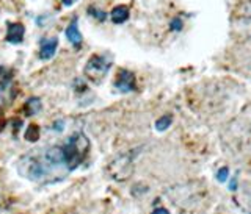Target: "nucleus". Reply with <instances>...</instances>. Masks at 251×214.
<instances>
[{"label": "nucleus", "instance_id": "nucleus-1", "mask_svg": "<svg viewBox=\"0 0 251 214\" xmlns=\"http://www.w3.org/2000/svg\"><path fill=\"white\" fill-rule=\"evenodd\" d=\"M88 150H90V141L83 133L77 131L73 136H69V139L65 142V146L61 147L65 168L68 171H74L75 168H78L86 158V155H88Z\"/></svg>", "mask_w": 251, "mask_h": 214}, {"label": "nucleus", "instance_id": "nucleus-2", "mask_svg": "<svg viewBox=\"0 0 251 214\" xmlns=\"http://www.w3.org/2000/svg\"><path fill=\"white\" fill-rule=\"evenodd\" d=\"M16 168H18L21 177L31 180V181H43L49 175V172L53 169L52 166L46 161L44 153L43 155H38V153L24 155L19 158Z\"/></svg>", "mask_w": 251, "mask_h": 214}, {"label": "nucleus", "instance_id": "nucleus-3", "mask_svg": "<svg viewBox=\"0 0 251 214\" xmlns=\"http://www.w3.org/2000/svg\"><path fill=\"white\" fill-rule=\"evenodd\" d=\"M110 66H112V61H110L104 55H93V57L88 60L85 66V75L88 80L99 83L102 78H104L108 72Z\"/></svg>", "mask_w": 251, "mask_h": 214}, {"label": "nucleus", "instance_id": "nucleus-4", "mask_svg": "<svg viewBox=\"0 0 251 214\" xmlns=\"http://www.w3.org/2000/svg\"><path fill=\"white\" fill-rule=\"evenodd\" d=\"M108 172H110V175H112V178H115L118 181L127 180L133 172L132 156L130 155L118 156L116 160L108 166Z\"/></svg>", "mask_w": 251, "mask_h": 214}, {"label": "nucleus", "instance_id": "nucleus-5", "mask_svg": "<svg viewBox=\"0 0 251 214\" xmlns=\"http://www.w3.org/2000/svg\"><path fill=\"white\" fill-rule=\"evenodd\" d=\"M200 194L196 189L188 188V185H179V189L175 188V202L182 208H187L190 203L200 202Z\"/></svg>", "mask_w": 251, "mask_h": 214}, {"label": "nucleus", "instance_id": "nucleus-6", "mask_svg": "<svg viewBox=\"0 0 251 214\" xmlns=\"http://www.w3.org/2000/svg\"><path fill=\"white\" fill-rule=\"evenodd\" d=\"M115 88L118 91H121V92L135 91V75H133L127 69H121L120 72H118V75H116Z\"/></svg>", "mask_w": 251, "mask_h": 214}, {"label": "nucleus", "instance_id": "nucleus-7", "mask_svg": "<svg viewBox=\"0 0 251 214\" xmlns=\"http://www.w3.org/2000/svg\"><path fill=\"white\" fill-rule=\"evenodd\" d=\"M58 47L57 38H44L39 44V58L41 60H50Z\"/></svg>", "mask_w": 251, "mask_h": 214}, {"label": "nucleus", "instance_id": "nucleus-8", "mask_svg": "<svg viewBox=\"0 0 251 214\" xmlns=\"http://www.w3.org/2000/svg\"><path fill=\"white\" fill-rule=\"evenodd\" d=\"M235 202H237L239 207H242L245 211L251 213V183H243L237 189Z\"/></svg>", "mask_w": 251, "mask_h": 214}, {"label": "nucleus", "instance_id": "nucleus-9", "mask_svg": "<svg viewBox=\"0 0 251 214\" xmlns=\"http://www.w3.org/2000/svg\"><path fill=\"white\" fill-rule=\"evenodd\" d=\"M24 35H25V28L22 23H8V31H6V41L11 44H19L22 43Z\"/></svg>", "mask_w": 251, "mask_h": 214}, {"label": "nucleus", "instance_id": "nucleus-10", "mask_svg": "<svg viewBox=\"0 0 251 214\" xmlns=\"http://www.w3.org/2000/svg\"><path fill=\"white\" fill-rule=\"evenodd\" d=\"M65 35L69 39V43L73 44L74 47H80L82 35H80V31H78V28H77V19H73V22L69 23L66 31H65Z\"/></svg>", "mask_w": 251, "mask_h": 214}, {"label": "nucleus", "instance_id": "nucleus-11", "mask_svg": "<svg viewBox=\"0 0 251 214\" xmlns=\"http://www.w3.org/2000/svg\"><path fill=\"white\" fill-rule=\"evenodd\" d=\"M110 18H112V21L115 23H123L129 19V8L126 5H118L115 6L112 13H110Z\"/></svg>", "mask_w": 251, "mask_h": 214}, {"label": "nucleus", "instance_id": "nucleus-12", "mask_svg": "<svg viewBox=\"0 0 251 214\" xmlns=\"http://www.w3.org/2000/svg\"><path fill=\"white\" fill-rule=\"evenodd\" d=\"M39 109H41V100L36 97H31L30 100H27V105H25L27 116H35Z\"/></svg>", "mask_w": 251, "mask_h": 214}, {"label": "nucleus", "instance_id": "nucleus-13", "mask_svg": "<svg viewBox=\"0 0 251 214\" xmlns=\"http://www.w3.org/2000/svg\"><path fill=\"white\" fill-rule=\"evenodd\" d=\"M171 122H173L171 114H165V116H162L160 119H157V122H155V128L159 130V131H163V130H167L168 127L171 125Z\"/></svg>", "mask_w": 251, "mask_h": 214}, {"label": "nucleus", "instance_id": "nucleus-14", "mask_svg": "<svg viewBox=\"0 0 251 214\" xmlns=\"http://www.w3.org/2000/svg\"><path fill=\"white\" fill-rule=\"evenodd\" d=\"M38 138H39V128L36 125H30L28 130L25 131V139L30 142H35L38 141Z\"/></svg>", "mask_w": 251, "mask_h": 214}, {"label": "nucleus", "instance_id": "nucleus-15", "mask_svg": "<svg viewBox=\"0 0 251 214\" xmlns=\"http://www.w3.org/2000/svg\"><path fill=\"white\" fill-rule=\"evenodd\" d=\"M227 177H229V169H227V168L220 169L218 173H217V180H218V181H222V183L227 180Z\"/></svg>", "mask_w": 251, "mask_h": 214}, {"label": "nucleus", "instance_id": "nucleus-16", "mask_svg": "<svg viewBox=\"0 0 251 214\" xmlns=\"http://www.w3.org/2000/svg\"><path fill=\"white\" fill-rule=\"evenodd\" d=\"M180 27H182V22H180V19L179 18H176V19H173L171 21V28L173 30H180Z\"/></svg>", "mask_w": 251, "mask_h": 214}, {"label": "nucleus", "instance_id": "nucleus-17", "mask_svg": "<svg viewBox=\"0 0 251 214\" xmlns=\"http://www.w3.org/2000/svg\"><path fill=\"white\" fill-rule=\"evenodd\" d=\"M88 11H90V13H96V14H93V16H94V18H98L99 21H104V19H105V13H102V11H96V10H94V8H90Z\"/></svg>", "mask_w": 251, "mask_h": 214}, {"label": "nucleus", "instance_id": "nucleus-18", "mask_svg": "<svg viewBox=\"0 0 251 214\" xmlns=\"http://www.w3.org/2000/svg\"><path fill=\"white\" fill-rule=\"evenodd\" d=\"M152 214H170V211L167 208H157L152 211Z\"/></svg>", "mask_w": 251, "mask_h": 214}, {"label": "nucleus", "instance_id": "nucleus-19", "mask_svg": "<svg viewBox=\"0 0 251 214\" xmlns=\"http://www.w3.org/2000/svg\"><path fill=\"white\" fill-rule=\"evenodd\" d=\"M61 2H63V5H65V6H71V5H74L77 0H61Z\"/></svg>", "mask_w": 251, "mask_h": 214}]
</instances>
